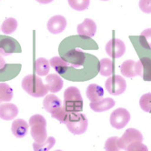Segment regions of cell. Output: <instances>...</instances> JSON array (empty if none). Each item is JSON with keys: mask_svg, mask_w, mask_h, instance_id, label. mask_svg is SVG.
Here are the masks:
<instances>
[{"mask_svg": "<svg viewBox=\"0 0 151 151\" xmlns=\"http://www.w3.org/2000/svg\"><path fill=\"white\" fill-rule=\"evenodd\" d=\"M23 89L33 98H43L47 96L48 90L43 83L41 78L34 75H27L22 79Z\"/></svg>", "mask_w": 151, "mask_h": 151, "instance_id": "6da1fadb", "label": "cell"}, {"mask_svg": "<svg viewBox=\"0 0 151 151\" xmlns=\"http://www.w3.org/2000/svg\"><path fill=\"white\" fill-rule=\"evenodd\" d=\"M63 106L69 113H77L82 111L83 99L78 88L69 87L65 90Z\"/></svg>", "mask_w": 151, "mask_h": 151, "instance_id": "7a4b0ae2", "label": "cell"}, {"mask_svg": "<svg viewBox=\"0 0 151 151\" xmlns=\"http://www.w3.org/2000/svg\"><path fill=\"white\" fill-rule=\"evenodd\" d=\"M31 136L37 143H42L47 139V121L42 115H34L29 119Z\"/></svg>", "mask_w": 151, "mask_h": 151, "instance_id": "3957f363", "label": "cell"}, {"mask_svg": "<svg viewBox=\"0 0 151 151\" xmlns=\"http://www.w3.org/2000/svg\"><path fill=\"white\" fill-rule=\"evenodd\" d=\"M68 130L74 135H81L87 131L88 127V118L80 112L69 113L68 122L66 123Z\"/></svg>", "mask_w": 151, "mask_h": 151, "instance_id": "277c9868", "label": "cell"}, {"mask_svg": "<svg viewBox=\"0 0 151 151\" xmlns=\"http://www.w3.org/2000/svg\"><path fill=\"white\" fill-rule=\"evenodd\" d=\"M126 88V80L119 75H115L113 77H110L106 81V89L113 96H118L123 94Z\"/></svg>", "mask_w": 151, "mask_h": 151, "instance_id": "5b68a950", "label": "cell"}, {"mask_svg": "<svg viewBox=\"0 0 151 151\" xmlns=\"http://www.w3.org/2000/svg\"><path fill=\"white\" fill-rule=\"evenodd\" d=\"M121 74L126 78H134V77H142L143 75V68L141 62L134 60H126L121 65Z\"/></svg>", "mask_w": 151, "mask_h": 151, "instance_id": "8992f818", "label": "cell"}, {"mask_svg": "<svg viewBox=\"0 0 151 151\" xmlns=\"http://www.w3.org/2000/svg\"><path fill=\"white\" fill-rule=\"evenodd\" d=\"M137 141H140V142L143 141V136L141 132L135 128H128L123 134V136L120 138H118L117 145L120 149L127 150L129 145Z\"/></svg>", "mask_w": 151, "mask_h": 151, "instance_id": "52a82bcc", "label": "cell"}, {"mask_svg": "<svg viewBox=\"0 0 151 151\" xmlns=\"http://www.w3.org/2000/svg\"><path fill=\"white\" fill-rule=\"evenodd\" d=\"M19 43L9 37H0V55L6 57L14 53H21Z\"/></svg>", "mask_w": 151, "mask_h": 151, "instance_id": "ba28073f", "label": "cell"}, {"mask_svg": "<svg viewBox=\"0 0 151 151\" xmlns=\"http://www.w3.org/2000/svg\"><path fill=\"white\" fill-rule=\"evenodd\" d=\"M130 120V114L123 107L114 110L110 115V124L116 129L125 127Z\"/></svg>", "mask_w": 151, "mask_h": 151, "instance_id": "9c48e42d", "label": "cell"}, {"mask_svg": "<svg viewBox=\"0 0 151 151\" xmlns=\"http://www.w3.org/2000/svg\"><path fill=\"white\" fill-rule=\"evenodd\" d=\"M106 52L112 58H119L126 52L125 43L119 38H113L106 43Z\"/></svg>", "mask_w": 151, "mask_h": 151, "instance_id": "30bf717a", "label": "cell"}, {"mask_svg": "<svg viewBox=\"0 0 151 151\" xmlns=\"http://www.w3.org/2000/svg\"><path fill=\"white\" fill-rule=\"evenodd\" d=\"M67 27V19L63 16L57 15L52 17L47 22V30L51 34H60Z\"/></svg>", "mask_w": 151, "mask_h": 151, "instance_id": "8fae6325", "label": "cell"}, {"mask_svg": "<svg viewBox=\"0 0 151 151\" xmlns=\"http://www.w3.org/2000/svg\"><path fill=\"white\" fill-rule=\"evenodd\" d=\"M85 58H86L85 53H83L78 49H72L68 51L63 58L64 60H66L68 63H70L71 66L76 68L82 66L84 64Z\"/></svg>", "mask_w": 151, "mask_h": 151, "instance_id": "7c38bea8", "label": "cell"}, {"mask_svg": "<svg viewBox=\"0 0 151 151\" xmlns=\"http://www.w3.org/2000/svg\"><path fill=\"white\" fill-rule=\"evenodd\" d=\"M78 34L81 37H93L96 32V25L90 18H86L78 26Z\"/></svg>", "mask_w": 151, "mask_h": 151, "instance_id": "4fadbf2b", "label": "cell"}, {"mask_svg": "<svg viewBox=\"0 0 151 151\" xmlns=\"http://www.w3.org/2000/svg\"><path fill=\"white\" fill-rule=\"evenodd\" d=\"M18 109L12 103H1L0 105V118L3 120H11L17 116Z\"/></svg>", "mask_w": 151, "mask_h": 151, "instance_id": "5bb4252c", "label": "cell"}, {"mask_svg": "<svg viewBox=\"0 0 151 151\" xmlns=\"http://www.w3.org/2000/svg\"><path fill=\"white\" fill-rule=\"evenodd\" d=\"M64 86L62 78L57 74H49L46 78V87L51 93L59 92Z\"/></svg>", "mask_w": 151, "mask_h": 151, "instance_id": "9a60e30c", "label": "cell"}, {"mask_svg": "<svg viewBox=\"0 0 151 151\" xmlns=\"http://www.w3.org/2000/svg\"><path fill=\"white\" fill-rule=\"evenodd\" d=\"M28 124L22 118H17L12 123V133L17 138H22L26 137L28 131Z\"/></svg>", "mask_w": 151, "mask_h": 151, "instance_id": "2e32d148", "label": "cell"}, {"mask_svg": "<svg viewBox=\"0 0 151 151\" xmlns=\"http://www.w3.org/2000/svg\"><path fill=\"white\" fill-rule=\"evenodd\" d=\"M43 105H44V109L50 114L54 113L60 106H62L60 99L54 94L47 95L44 99V101H43Z\"/></svg>", "mask_w": 151, "mask_h": 151, "instance_id": "e0dca14e", "label": "cell"}, {"mask_svg": "<svg viewBox=\"0 0 151 151\" xmlns=\"http://www.w3.org/2000/svg\"><path fill=\"white\" fill-rule=\"evenodd\" d=\"M86 94L90 102H98L104 98V89L99 85L91 84L88 87Z\"/></svg>", "mask_w": 151, "mask_h": 151, "instance_id": "ac0fdd59", "label": "cell"}, {"mask_svg": "<svg viewBox=\"0 0 151 151\" xmlns=\"http://www.w3.org/2000/svg\"><path fill=\"white\" fill-rule=\"evenodd\" d=\"M115 106V100L107 98V99H102L101 100L98 102H90V107L91 109L95 112H104L106 111Z\"/></svg>", "mask_w": 151, "mask_h": 151, "instance_id": "d6986e66", "label": "cell"}, {"mask_svg": "<svg viewBox=\"0 0 151 151\" xmlns=\"http://www.w3.org/2000/svg\"><path fill=\"white\" fill-rule=\"evenodd\" d=\"M50 70V64L49 60L44 58H39L35 62V71L37 76L39 77H43V76H47Z\"/></svg>", "mask_w": 151, "mask_h": 151, "instance_id": "ffe728a7", "label": "cell"}, {"mask_svg": "<svg viewBox=\"0 0 151 151\" xmlns=\"http://www.w3.org/2000/svg\"><path fill=\"white\" fill-rule=\"evenodd\" d=\"M114 72V63L109 58H103L99 62V73L103 77H109Z\"/></svg>", "mask_w": 151, "mask_h": 151, "instance_id": "44dd1931", "label": "cell"}, {"mask_svg": "<svg viewBox=\"0 0 151 151\" xmlns=\"http://www.w3.org/2000/svg\"><path fill=\"white\" fill-rule=\"evenodd\" d=\"M49 64H50V67L54 68L56 69V71L59 74H63L66 72L68 68V63L64 60L62 58L59 57H54L49 60Z\"/></svg>", "mask_w": 151, "mask_h": 151, "instance_id": "7402d4cb", "label": "cell"}, {"mask_svg": "<svg viewBox=\"0 0 151 151\" xmlns=\"http://www.w3.org/2000/svg\"><path fill=\"white\" fill-rule=\"evenodd\" d=\"M13 99V90L6 83H0V103L9 102Z\"/></svg>", "mask_w": 151, "mask_h": 151, "instance_id": "603a6c76", "label": "cell"}, {"mask_svg": "<svg viewBox=\"0 0 151 151\" xmlns=\"http://www.w3.org/2000/svg\"><path fill=\"white\" fill-rule=\"evenodd\" d=\"M17 26H18V23H17V19H15L13 17H9V18H6L3 22V24L1 25V30L3 32V34L10 35V34L14 33V32L17 30Z\"/></svg>", "mask_w": 151, "mask_h": 151, "instance_id": "cb8c5ba5", "label": "cell"}, {"mask_svg": "<svg viewBox=\"0 0 151 151\" xmlns=\"http://www.w3.org/2000/svg\"><path fill=\"white\" fill-rule=\"evenodd\" d=\"M55 144H56L55 137H49L42 143L34 142L33 143V148H34V151H49Z\"/></svg>", "mask_w": 151, "mask_h": 151, "instance_id": "d4e9b609", "label": "cell"}, {"mask_svg": "<svg viewBox=\"0 0 151 151\" xmlns=\"http://www.w3.org/2000/svg\"><path fill=\"white\" fill-rule=\"evenodd\" d=\"M143 68L142 78L145 81H151V58H142L140 59Z\"/></svg>", "mask_w": 151, "mask_h": 151, "instance_id": "484cf974", "label": "cell"}, {"mask_svg": "<svg viewBox=\"0 0 151 151\" xmlns=\"http://www.w3.org/2000/svg\"><path fill=\"white\" fill-rule=\"evenodd\" d=\"M51 116H52L53 118H55V119L58 120L60 123L66 124L68 122V119L69 112H68L66 109H65V107L62 106L59 107L58 109H57L54 113H52Z\"/></svg>", "mask_w": 151, "mask_h": 151, "instance_id": "4316f807", "label": "cell"}, {"mask_svg": "<svg viewBox=\"0 0 151 151\" xmlns=\"http://www.w3.org/2000/svg\"><path fill=\"white\" fill-rule=\"evenodd\" d=\"M68 2L76 11H83L89 6L90 0H68Z\"/></svg>", "mask_w": 151, "mask_h": 151, "instance_id": "83f0119b", "label": "cell"}, {"mask_svg": "<svg viewBox=\"0 0 151 151\" xmlns=\"http://www.w3.org/2000/svg\"><path fill=\"white\" fill-rule=\"evenodd\" d=\"M140 44L147 49H151V28H147L139 36Z\"/></svg>", "mask_w": 151, "mask_h": 151, "instance_id": "f1b7e54d", "label": "cell"}, {"mask_svg": "<svg viewBox=\"0 0 151 151\" xmlns=\"http://www.w3.org/2000/svg\"><path fill=\"white\" fill-rule=\"evenodd\" d=\"M139 106L145 112H151V93L144 94L139 99Z\"/></svg>", "mask_w": 151, "mask_h": 151, "instance_id": "f546056e", "label": "cell"}, {"mask_svg": "<svg viewBox=\"0 0 151 151\" xmlns=\"http://www.w3.org/2000/svg\"><path fill=\"white\" fill-rule=\"evenodd\" d=\"M117 140H118L117 137H112L107 139L105 143L106 151H119L120 148L118 147Z\"/></svg>", "mask_w": 151, "mask_h": 151, "instance_id": "4dcf8cb0", "label": "cell"}, {"mask_svg": "<svg viewBox=\"0 0 151 151\" xmlns=\"http://www.w3.org/2000/svg\"><path fill=\"white\" fill-rule=\"evenodd\" d=\"M126 151H148V148L142 142L137 141L129 145Z\"/></svg>", "mask_w": 151, "mask_h": 151, "instance_id": "1f68e13d", "label": "cell"}, {"mask_svg": "<svg viewBox=\"0 0 151 151\" xmlns=\"http://www.w3.org/2000/svg\"><path fill=\"white\" fill-rule=\"evenodd\" d=\"M139 8L146 14H151V0H139Z\"/></svg>", "mask_w": 151, "mask_h": 151, "instance_id": "d6a6232c", "label": "cell"}, {"mask_svg": "<svg viewBox=\"0 0 151 151\" xmlns=\"http://www.w3.org/2000/svg\"><path fill=\"white\" fill-rule=\"evenodd\" d=\"M7 68H8V66L6 64L4 58L0 55V75H4L5 73H6Z\"/></svg>", "mask_w": 151, "mask_h": 151, "instance_id": "836d02e7", "label": "cell"}, {"mask_svg": "<svg viewBox=\"0 0 151 151\" xmlns=\"http://www.w3.org/2000/svg\"><path fill=\"white\" fill-rule=\"evenodd\" d=\"M53 1H54V0H37V2H38L39 4H43V5L49 4V3H51Z\"/></svg>", "mask_w": 151, "mask_h": 151, "instance_id": "e575fe53", "label": "cell"}, {"mask_svg": "<svg viewBox=\"0 0 151 151\" xmlns=\"http://www.w3.org/2000/svg\"><path fill=\"white\" fill-rule=\"evenodd\" d=\"M55 151H62V150H60V149H58V150H55Z\"/></svg>", "mask_w": 151, "mask_h": 151, "instance_id": "d590c367", "label": "cell"}, {"mask_svg": "<svg viewBox=\"0 0 151 151\" xmlns=\"http://www.w3.org/2000/svg\"><path fill=\"white\" fill-rule=\"evenodd\" d=\"M102 1H109V0H102Z\"/></svg>", "mask_w": 151, "mask_h": 151, "instance_id": "8d00e7d4", "label": "cell"}]
</instances>
